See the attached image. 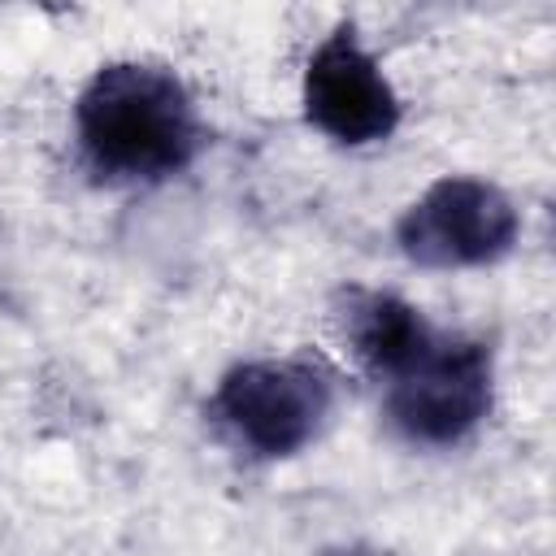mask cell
<instances>
[{
    "label": "cell",
    "instance_id": "6da1fadb",
    "mask_svg": "<svg viewBox=\"0 0 556 556\" xmlns=\"http://www.w3.org/2000/svg\"><path fill=\"white\" fill-rule=\"evenodd\" d=\"M78 143L96 174L152 182L200 148V117L182 78L152 61H113L78 96Z\"/></svg>",
    "mask_w": 556,
    "mask_h": 556
},
{
    "label": "cell",
    "instance_id": "7a4b0ae2",
    "mask_svg": "<svg viewBox=\"0 0 556 556\" xmlns=\"http://www.w3.org/2000/svg\"><path fill=\"white\" fill-rule=\"evenodd\" d=\"M213 413L256 456H295L330 413V378L308 361H248L222 378Z\"/></svg>",
    "mask_w": 556,
    "mask_h": 556
},
{
    "label": "cell",
    "instance_id": "3957f363",
    "mask_svg": "<svg viewBox=\"0 0 556 556\" xmlns=\"http://www.w3.org/2000/svg\"><path fill=\"white\" fill-rule=\"evenodd\" d=\"M491 408V352L473 339L439 334L387 391L391 426L413 443H456Z\"/></svg>",
    "mask_w": 556,
    "mask_h": 556
},
{
    "label": "cell",
    "instance_id": "277c9868",
    "mask_svg": "<svg viewBox=\"0 0 556 556\" xmlns=\"http://www.w3.org/2000/svg\"><path fill=\"white\" fill-rule=\"evenodd\" d=\"M400 252L426 269L486 265L517 239L513 200L482 178H439L395 226Z\"/></svg>",
    "mask_w": 556,
    "mask_h": 556
},
{
    "label": "cell",
    "instance_id": "5b68a950",
    "mask_svg": "<svg viewBox=\"0 0 556 556\" xmlns=\"http://www.w3.org/2000/svg\"><path fill=\"white\" fill-rule=\"evenodd\" d=\"M304 113L334 143L361 148L378 143L400 122V100L378 70V61L361 48L352 22L334 26L304 65Z\"/></svg>",
    "mask_w": 556,
    "mask_h": 556
},
{
    "label": "cell",
    "instance_id": "8992f818",
    "mask_svg": "<svg viewBox=\"0 0 556 556\" xmlns=\"http://www.w3.org/2000/svg\"><path fill=\"white\" fill-rule=\"evenodd\" d=\"M343 343L374 378H400L434 339L439 330L400 295L387 291H348L339 313Z\"/></svg>",
    "mask_w": 556,
    "mask_h": 556
}]
</instances>
